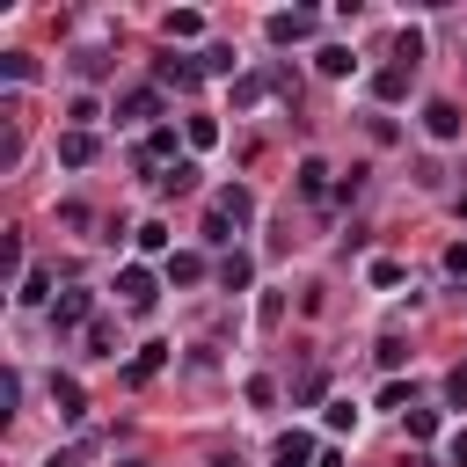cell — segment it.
Masks as SVG:
<instances>
[{
    "instance_id": "19",
    "label": "cell",
    "mask_w": 467,
    "mask_h": 467,
    "mask_svg": "<svg viewBox=\"0 0 467 467\" xmlns=\"http://www.w3.org/2000/svg\"><path fill=\"white\" fill-rule=\"evenodd\" d=\"M168 277H175V285H197V277H204V255H168Z\"/></svg>"
},
{
    "instance_id": "6",
    "label": "cell",
    "mask_w": 467,
    "mask_h": 467,
    "mask_svg": "<svg viewBox=\"0 0 467 467\" xmlns=\"http://www.w3.org/2000/svg\"><path fill=\"white\" fill-rule=\"evenodd\" d=\"M270 467H314V438H306V431H285V438L270 445Z\"/></svg>"
},
{
    "instance_id": "32",
    "label": "cell",
    "mask_w": 467,
    "mask_h": 467,
    "mask_svg": "<svg viewBox=\"0 0 467 467\" xmlns=\"http://www.w3.org/2000/svg\"><path fill=\"white\" fill-rule=\"evenodd\" d=\"M314 467H343V460H336V452H321V460H314Z\"/></svg>"
},
{
    "instance_id": "16",
    "label": "cell",
    "mask_w": 467,
    "mask_h": 467,
    "mask_svg": "<svg viewBox=\"0 0 467 467\" xmlns=\"http://www.w3.org/2000/svg\"><path fill=\"white\" fill-rule=\"evenodd\" d=\"M248 277H255V263H248V255H241V248H234V255H226V263H219V285H226V292H241V285H248Z\"/></svg>"
},
{
    "instance_id": "2",
    "label": "cell",
    "mask_w": 467,
    "mask_h": 467,
    "mask_svg": "<svg viewBox=\"0 0 467 467\" xmlns=\"http://www.w3.org/2000/svg\"><path fill=\"white\" fill-rule=\"evenodd\" d=\"M88 321H95V292L88 285H66L51 299V328H88Z\"/></svg>"
},
{
    "instance_id": "24",
    "label": "cell",
    "mask_w": 467,
    "mask_h": 467,
    "mask_svg": "<svg viewBox=\"0 0 467 467\" xmlns=\"http://www.w3.org/2000/svg\"><path fill=\"white\" fill-rule=\"evenodd\" d=\"M139 248H146V255H161V248H168V226H161V219H146V226H139Z\"/></svg>"
},
{
    "instance_id": "18",
    "label": "cell",
    "mask_w": 467,
    "mask_h": 467,
    "mask_svg": "<svg viewBox=\"0 0 467 467\" xmlns=\"http://www.w3.org/2000/svg\"><path fill=\"white\" fill-rule=\"evenodd\" d=\"M0 263H7V277H22V263H29V248H22L15 226H7V241H0Z\"/></svg>"
},
{
    "instance_id": "21",
    "label": "cell",
    "mask_w": 467,
    "mask_h": 467,
    "mask_svg": "<svg viewBox=\"0 0 467 467\" xmlns=\"http://www.w3.org/2000/svg\"><path fill=\"white\" fill-rule=\"evenodd\" d=\"M0 73H7V80H29L36 58H29V51H0Z\"/></svg>"
},
{
    "instance_id": "10",
    "label": "cell",
    "mask_w": 467,
    "mask_h": 467,
    "mask_svg": "<svg viewBox=\"0 0 467 467\" xmlns=\"http://www.w3.org/2000/svg\"><path fill=\"white\" fill-rule=\"evenodd\" d=\"M161 365H168V343H146V350L124 365V379H131V387H146V379H161Z\"/></svg>"
},
{
    "instance_id": "28",
    "label": "cell",
    "mask_w": 467,
    "mask_h": 467,
    "mask_svg": "<svg viewBox=\"0 0 467 467\" xmlns=\"http://www.w3.org/2000/svg\"><path fill=\"white\" fill-rule=\"evenodd\" d=\"M445 401H452V409H467V365H460V372H445Z\"/></svg>"
},
{
    "instance_id": "13",
    "label": "cell",
    "mask_w": 467,
    "mask_h": 467,
    "mask_svg": "<svg viewBox=\"0 0 467 467\" xmlns=\"http://www.w3.org/2000/svg\"><path fill=\"white\" fill-rule=\"evenodd\" d=\"M299 197H306V204L328 197V161H299Z\"/></svg>"
},
{
    "instance_id": "20",
    "label": "cell",
    "mask_w": 467,
    "mask_h": 467,
    "mask_svg": "<svg viewBox=\"0 0 467 467\" xmlns=\"http://www.w3.org/2000/svg\"><path fill=\"white\" fill-rule=\"evenodd\" d=\"M416 58H423V36L401 29V36H394V66H416Z\"/></svg>"
},
{
    "instance_id": "3",
    "label": "cell",
    "mask_w": 467,
    "mask_h": 467,
    "mask_svg": "<svg viewBox=\"0 0 467 467\" xmlns=\"http://www.w3.org/2000/svg\"><path fill=\"white\" fill-rule=\"evenodd\" d=\"M263 36H270V44H306V36H314V15H306V7H277V15L263 22Z\"/></svg>"
},
{
    "instance_id": "7",
    "label": "cell",
    "mask_w": 467,
    "mask_h": 467,
    "mask_svg": "<svg viewBox=\"0 0 467 467\" xmlns=\"http://www.w3.org/2000/svg\"><path fill=\"white\" fill-rule=\"evenodd\" d=\"M409 88H416V66H379V73H372V95H379V102H401Z\"/></svg>"
},
{
    "instance_id": "8",
    "label": "cell",
    "mask_w": 467,
    "mask_h": 467,
    "mask_svg": "<svg viewBox=\"0 0 467 467\" xmlns=\"http://www.w3.org/2000/svg\"><path fill=\"white\" fill-rule=\"evenodd\" d=\"M153 190H161V197H190V190H197V161H168V168L153 175Z\"/></svg>"
},
{
    "instance_id": "27",
    "label": "cell",
    "mask_w": 467,
    "mask_h": 467,
    "mask_svg": "<svg viewBox=\"0 0 467 467\" xmlns=\"http://www.w3.org/2000/svg\"><path fill=\"white\" fill-rule=\"evenodd\" d=\"M255 321H263V328H277V321H285V299H277V292H263V306H255Z\"/></svg>"
},
{
    "instance_id": "29",
    "label": "cell",
    "mask_w": 467,
    "mask_h": 467,
    "mask_svg": "<svg viewBox=\"0 0 467 467\" xmlns=\"http://www.w3.org/2000/svg\"><path fill=\"white\" fill-rule=\"evenodd\" d=\"M445 277H467V241H452V248H445Z\"/></svg>"
},
{
    "instance_id": "25",
    "label": "cell",
    "mask_w": 467,
    "mask_h": 467,
    "mask_svg": "<svg viewBox=\"0 0 467 467\" xmlns=\"http://www.w3.org/2000/svg\"><path fill=\"white\" fill-rule=\"evenodd\" d=\"M190 146H219V124L212 117H190Z\"/></svg>"
},
{
    "instance_id": "22",
    "label": "cell",
    "mask_w": 467,
    "mask_h": 467,
    "mask_svg": "<svg viewBox=\"0 0 467 467\" xmlns=\"http://www.w3.org/2000/svg\"><path fill=\"white\" fill-rule=\"evenodd\" d=\"M409 438H438V409H416L409 401Z\"/></svg>"
},
{
    "instance_id": "11",
    "label": "cell",
    "mask_w": 467,
    "mask_h": 467,
    "mask_svg": "<svg viewBox=\"0 0 467 467\" xmlns=\"http://www.w3.org/2000/svg\"><path fill=\"white\" fill-rule=\"evenodd\" d=\"M51 401H58V416H66V423H80V416H88V394H80V379H66V372L51 379Z\"/></svg>"
},
{
    "instance_id": "4",
    "label": "cell",
    "mask_w": 467,
    "mask_h": 467,
    "mask_svg": "<svg viewBox=\"0 0 467 467\" xmlns=\"http://www.w3.org/2000/svg\"><path fill=\"white\" fill-rule=\"evenodd\" d=\"M117 117H124V124L161 117V88H124V95H117Z\"/></svg>"
},
{
    "instance_id": "15",
    "label": "cell",
    "mask_w": 467,
    "mask_h": 467,
    "mask_svg": "<svg viewBox=\"0 0 467 467\" xmlns=\"http://www.w3.org/2000/svg\"><path fill=\"white\" fill-rule=\"evenodd\" d=\"M197 73H204L197 58H175V51L161 58V80H168V88H197Z\"/></svg>"
},
{
    "instance_id": "9",
    "label": "cell",
    "mask_w": 467,
    "mask_h": 467,
    "mask_svg": "<svg viewBox=\"0 0 467 467\" xmlns=\"http://www.w3.org/2000/svg\"><path fill=\"white\" fill-rule=\"evenodd\" d=\"M212 212H219L226 226H248V219H255V197H248V190L234 182V190H219V197H212Z\"/></svg>"
},
{
    "instance_id": "14",
    "label": "cell",
    "mask_w": 467,
    "mask_h": 467,
    "mask_svg": "<svg viewBox=\"0 0 467 467\" xmlns=\"http://www.w3.org/2000/svg\"><path fill=\"white\" fill-rule=\"evenodd\" d=\"M190 36H204V15L197 7H175L168 15V44H190Z\"/></svg>"
},
{
    "instance_id": "30",
    "label": "cell",
    "mask_w": 467,
    "mask_h": 467,
    "mask_svg": "<svg viewBox=\"0 0 467 467\" xmlns=\"http://www.w3.org/2000/svg\"><path fill=\"white\" fill-rule=\"evenodd\" d=\"M445 452H452V467H467V431H452V445H445Z\"/></svg>"
},
{
    "instance_id": "12",
    "label": "cell",
    "mask_w": 467,
    "mask_h": 467,
    "mask_svg": "<svg viewBox=\"0 0 467 467\" xmlns=\"http://www.w3.org/2000/svg\"><path fill=\"white\" fill-rule=\"evenodd\" d=\"M58 161H66V168H88V161H95V131H66V139H58Z\"/></svg>"
},
{
    "instance_id": "17",
    "label": "cell",
    "mask_w": 467,
    "mask_h": 467,
    "mask_svg": "<svg viewBox=\"0 0 467 467\" xmlns=\"http://www.w3.org/2000/svg\"><path fill=\"white\" fill-rule=\"evenodd\" d=\"M168 153H175V131H168V124H153V131H146V146H139V161H168Z\"/></svg>"
},
{
    "instance_id": "1",
    "label": "cell",
    "mask_w": 467,
    "mask_h": 467,
    "mask_svg": "<svg viewBox=\"0 0 467 467\" xmlns=\"http://www.w3.org/2000/svg\"><path fill=\"white\" fill-rule=\"evenodd\" d=\"M117 292H124V306H131V314H146V306L161 299V277H153L146 263H124V270H117Z\"/></svg>"
},
{
    "instance_id": "5",
    "label": "cell",
    "mask_w": 467,
    "mask_h": 467,
    "mask_svg": "<svg viewBox=\"0 0 467 467\" xmlns=\"http://www.w3.org/2000/svg\"><path fill=\"white\" fill-rule=\"evenodd\" d=\"M423 131H431L438 146H452V139H460V109H452L445 95H438V102H423Z\"/></svg>"
},
{
    "instance_id": "31",
    "label": "cell",
    "mask_w": 467,
    "mask_h": 467,
    "mask_svg": "<svg viewBox=\"0 0 467 467\" xmlns=\"http://www.w3.org/2000/svg\"><path fill=\"white\" fill-rule=\"evenodd\" d=\"M212 467H241V452H219V460H212Z\"/></svg>"
},
{
    "instance_id": "23",
    "label": "cell",
    "mask_w": 467,
    "mask_h": 467,
    "mask_svg": "<svg viewBox=\"0 0 467 467\" xmlns=\"http://www.w3.org/2000/svg\"><path fill=\"white\" fill-rule=\"evenodd\" d=\"M197 66H204V73H234V51H226V44H212V51H197Z\"/></svg>"
},
{
    "instance_id": "26",
    "label": "cell",
    "mask_w": 467,
    "mask_h": 467,
    "mask_svg": "<svg viewBox=\"0 0 467 467\" xmlns=\"http://www.w3.org/2000/svg\"><path fill=\"white\" fill-rule=\"evenodd\" d=\"M15 161H22V131L7 124V131H0V168H15Z\"/></svg>"
}]
</instances>
